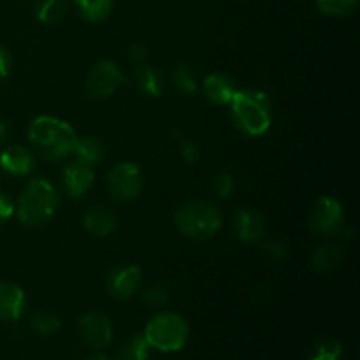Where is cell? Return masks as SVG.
I'll return each instance as SVG.
<instances>
[{"mask_svg": "<svg viewBox=\"0 0 360 360\" xmlns=\"http://www.w3.org/2000/svg\"><path fill=\"white\" fill-rule=\"evenodd\" d=\"M79 16L90 23H101L112 13L115 0H74Z\"/></svg>", "mask_w": 360, "mask_h": 360, "instance_id": "17", "label": "cell"}, {"mask_svg": "<svg viewBox=\"0 0 360 360\" xmlns=\"http://www.w3.org/2000/svg\"><path fill=\"white\" fill-rule=\"evenodd\" d=\"M260 243H262V248L266 250V253L276 257V259H283V257L287 255V250H285V246H281L280 243L267 241V239H262Z\"/></svg>", "mask_w": 360, "mask_h": 360, "instance_id": "32", "label": "cell"}, {"mask_svg": "<svg viewBox=\"0 0 360 360\" xmlns=\"http://www.w3.org/2000/svg\"><path fill=\"white\" fill-rule=\"evenodd\" d=\"M234 231L239 241L260 243L266 239L267 225L259 211L239 210L234 218Z\"/></svg>", "mask_w": 360, "mask_h": 360, "instance_id": "12", "label": "cell"}, {"mask_svg": "<svg viewBox=\"0 0 360 360\" xmlns=\"http://www.w3.org/2000/svg\"><path fill=\"white\" fill-rule=\"evenodd\" d=\"M63 188H65L67 195L72 199H81L90 192L95 181V171L91 165L83 164L79 160H74L63 169L62 174Z\"/></svg>", "mask_w": 360, "mask_h": 360, "instance_id": "11", "label": "cell"}, {"mask_svg": "<svg viewBox=\"0 0 360 360\" xmlns=\"http://www.w3.org/2000/svg\"><path fill=\"white\" fill-rule=\"evenodd\" d=\"M345 227L343 206L334 197H320L309 213V229L323 238H334Z\"/></svg>", "mask_w": 360, "mask_h": 360, "instance_id": "8", "label": "cell"}, {"mask_svg": "<svg viewBox=\"0 0 360 360\" xmlns=\"http://www.w3.org/2000/svg\"><path fill=\"white\" fill-rule=\"evenodd\" d=\"M108 292L116 301H127L137 292L141 285V269L137 266L123 264L108 274Z\"/></svg>", "mask_w": 360, "mask_h": 360, "instance_id": "10", "label": "cell"}, {"mask_svg": "<svg viewBox=\"0 0 360 360\" xmlns=\"http://www.w3.org/2000/svg\"><path fill=\"white\" fill-rule=\"evenodd\" d=\"M211 190L221 200H227L234 192V176L229 171H218L211 179Z\"/></svg>", "mask_w": 360, "mask_h": 360, "instance_id": "26", "label": "cell"}, {"mask_svg": "<svg viewBox=\"0 0 360 360\" xmlns=\"http://www.w3.org/2000/svg\"><path fill=\"white\" fill-rule=\"evenodd\" d=\"M81 341L91 350H102L112 341V323L101 311H88L77 322Z\"/></svg>", "mask_w": 360, "mask_h": 360, "instance_id": "9", "label": "cell"}, {"mask_svg": "<svg viewBox=\"0 0 360 360\" xmlns=\"http://www.w3.org/2000/svg\"><path fill=\"white\" fill-rule=\"evenodd\" d=\"M28 139L41 157L60 160L72 155L77 143L76 130L55 116H39L28 127Z\"/></svg>", "mask_w": 360, "mask_h": 360, "instance_id": "2", "label": "cell"}, {"mask_svg": "<svg viewBox=\"0 0 360 360\" xmlns=\"http://www.w3.org/2000/svg\"><path fill=\"white\" fill-rule=\"evenodd\" d=\"M174 221L181 236L193 241H206L220 231L221 213L213 202L190 200L176 211Z\"/></svg>", "mask_w": 360, "mask_h": 360, "instance_id": "4", "label": "cell"}, {"mask_svg": "<svg viewBox=\"0 0 360 360\" xmlns=\"http://www.w3.org/2000/svg\"><path fill=\"white\" fill-rule=\"evenodd\" d=\"M14 211H16V206L13 204V200H11L6 193L0 192V224L9 220L14 214Z\"/></svg>", "mask_w": 360, "mask_h": 360, "instance_id": "30", "label": "cell"}, {"mask_svg": "<svg viewBox=\"0 0 360 360\" xmlns=\"http://www.w3.org/2000/svg\"><path fill=\"white\" fill-rule=\"evenodd\" d=\"M136 83L148 97H158L162 94V77L151 65L141 63L136 70Z\"/></svg>", "mask_w": 360, "mask_h": 360, "instance_id": "22", "label": "cell"}, {"mask_svg": "<svg viewBox=\"0 0 360 360\" xmlns=\"http://www.w3.org/2000/svg\"><path fill=\"white\" fill-rule=\"evenodd\" d=\"M83 225L86 232H90L95 238H105L116 229V217L109 207L95 204L84 213Z\"/></svg>", "mask_w": 360, "mask_h": 360, "instance_id": "16", "label": "cell"}, {"mask_svg": "<svg viewBox=\"0 0 360 360\" xmlns=\"http://www.w3.org/2000/svg\"><path fill=\"white\" fill-rule=\"evenodd\" d=\"M69 4L67 0H39L35 6V16L41 23L55 25L65 18Z\"/></svg>", "mask_w": 360, "mask_h": 360, "instance_id": "19", "label": "cell"}, {"mask_svg": "<svg viewBox=\"0 0 360 360\" xmlns=\"http://www.w3.org/2000/svg\"><path fill=\"white\" fill-rule=\"evenodd\" d=\"M6 125H4V123H0V143H2L4 139H6Z\"/></svg>", "mask_w": 360, "mask_h": 360, "instance_id": "35", "label": "cell"}, {"mask_svg": "<svg viewBox=\"0 0 360 360\" xmlns=\"http://www.w3.org/2000/svg\"><path fill=\"white\" fill-rule=\"evenodd\" d=\"M229 109L234 127L245 136L260 137L271 129L273 111L266 91L257 88L238 90L229 104Z\"/></svg>", "mask_w": 360, "mask_h": 360, "instance_id": "1", "label": "cell"}, {"mask_svg": "<svg viewBox=\"0 0 360 360\" xmlns=\"http://www.w3.org/2000/svg\"><path fill=\"white\" fill-rule=\"evenodd\" d=\"M72 155L76 157V160L94 167V165H97L104 158V144L97 137H77V143L74 146Z\"/></svg>", "mask_w": 360, "mask_h": 360, "instance_id": "18", "label": "cell"}, {"mask_svg": "<svg viewBox=\"0 0 360 360\" xmlns=\"http://www.w3.org/2000/svg\"><path fill=\"white\" fill-rule=\"evenodd\" d=\"M171 81L174 90L183 95H193L197 91V88H199V81H197L195 74L185 63H179V65L174 67V70L171 74Z\"/></svg>", "mask_w": 360, "mask_h": 360, "instance_id": "23", "label": "cell"}, {"mask_svg": "<svg viewBox=\"0 0 360 360\" xmlns=\"http://www.w3.org/2000/svg\"><path fill=\"white\" fill-rule=\"evenodd\" d=\"M86 360H109L104 354H91Z\"/></svg>", "mask_w": 360, "mask_h": 360, "instance_id": "34", "label": "cell"}, {"mask_svg": "<svg viewBox=\"0 0 360 360\" xmlns=\"http://www.w3.org/2000/svg\"><path fill=\"white\" fill-rule=\"evenodd\" d=\"M35 167V158L20 144H11L0 153V169L11 176H28Z\"/></svg>", "mask_w": 360, "mask_h": 360, "instance_id": "14", "label": "cell"}, {"mask_svg": "<svg viewBox=\"0 0 360 360\" xmlns=\"http://www.w3.org/2000/svg\"><path fill=\"white\" fill-rule=\"evenodd\" d=\"M27 295L20 285L13 281H0V320L16 322L25 311Z\"/></svg>", "mask_w": 360, "mask_h": 360, "instance_id": "13", "label": "cell"}, {"mask_svg": "<svg viewBox=\"0 0 360 360\" xmlns=\"http://www.w3.org/2000/svg\"><path fill=\"white\" fill-rule=\"evenodd\" d=\"M127 83L125 74L112 60H102L88 72L86 94L94 101H105L112 97Z\"/></svg>", "mask_w": 360, "mask_h": 360, "instance_id": "7", "label": "cell"}, {"mask_svg": "<svg viewBox=\"0 0 360 360\" xmlns=\"http://www.w3.org/2000/svg\"><path fill=\"white\" fill-rule=\"evenodd\" d=\"M181 157L185 158V162L188 164H195L200 158V148L197 146L195 141L185 139L181 141Z\"/></svg>", "mask_w": 360, "mask_h": 360, "instance_id": "29", "label": "cell"}, {"mask_svg": "<svg viewBox=\"0 0 360 360\" xmlns=\"http://www.w3.org/2000/svg\"><path fill=\"white\" fill-rule=\"evenodd\" d=\"M109 193L118 202H130L143 193L144 176L132 162H122L109 171L105 179Z\"/></svg>", "mask_w": 360, "mask_h": 360, "instance_id": "6", "label": "cell"}, {"mask_svg": "<svg viewBox=\"0 0 360 360\" xmlns=\"http://www.w3.org/2000/svg\"><path fill=\"white\" fill-rule=\"evenodd\" d=\"M359 0H316V7L322 14L333 18L348 16L355 11Z\"/></svg>", "mask_w": 360, "mask_h": 360, "instance_id": "25", "label": "cell"}, {"mask_svg": "<svg viewBox=\"0 0 360 360\" xmlns=\"http://www.w3.org/2000/svg\"><path fill=\"white\" fill-rule=\"evenodd\" d=\"M129 58L132 60L134 63H143L148 56V49L144 48L141 42H134V44L129 46Z\"/></svg>", "mask_w": 360, "mask_h": 360, "instance_id": "31", "label": "cell"}, {"mask_svg": "<svg viewBox=\"0 0 360 360\" xmlns=\"http://www.w3.org/2000/svg\"><path fill=\"white\" fill-rule=\"evenodd\" d=\"M9 70H11V56L9 51L0 44V79L9 76Z\"/></svg>", "mask_w": 360, "mask_h": 360, "instance_id": "33", "label": "cell"}, {"mask_svg": "<svg viewBox=\"0 0 360 360\" xmlns=\"http://www.w3.org/2000/svg\"><path fill=\"white\" fill-rule=\"evenodd\" d=\"M58 192L46 179H32L21 192L14 213L27 227H41L55 217L58 210Z\"/></svg>", "mask_w": 360, "mask_h": 360, "instance_id": "3", "label": "cell"}, {"mask_svg": "<svg viewBox=\"0 0 360 360\" xmlns=\"http://www.w3.org/2000/svg\"><path fill=\"white\" fill-rule=\"evenodd\" d=\"M150 350L151 347L144 334H136L116 350V360H148Z\"/></svg>", "mask_w": 360, "mask_h": 360, "instance_id": "20", "label": "cell"}, {"mask_svg": "<svg viewBox=\"0 0 360 360\" xmlns=\"http://www.w3.org/2000/svg\"><path fill=\"white\" fill-rule=\"evenodd\" d=\"M341 262H343V253L334 245L322 246L311 257L313 267L316 271H322V273H333L341 266Z\"/></svg>", "mask_w": 360, "mask_h": 360, "instance_id": "21", "label": "cell"}, {"mask_svg": "<svg viewBox=\"0 0 360 360\" xmlns=\"http://www.w3.org/2000/svg\"><path fill=\"white\" fill-rule=\"evenodd\" d=\"M202 91L207 101L213 102V104L229 105L238 88H236L232 77H229L227 74L213 72L202 81Z\"/></svg>", "mask_w": 360, "mask_h": 360, "instance_id": "15", "label": "cell"}, {"mask_svg": "<svg viewBox=\"0 0 360 360\" xmlns=\"http://www.w3.org/2000/svg\"><path fill=\"white\" fill-rule=\"evenodd\" d=\"M144 338L151 348L158 352H179L188 341V323L181 315L172 311H160L148 322L144 329Z\"/></svg>", "mask_w": 360, "mask_h": 360, "instance_id": "5", "label": "cell"}, {"mask_svg": "<svg viewBox=\"0 0 360 360\" xmlns=\"http://www.w3.org/2000/svg\"><path fill=\"white\" fill-rule=\"evenodd\" d=\"M143 299L148 306H151V308H162V306H165L169 302V294L162 285L155 283L144 288Z\"/></svg>", "mask_w": 360, "mask_h": 360, "instance_id": "28", "label": "cell"}, {"mask_svg": "<svg viewBox=\"0 0 360 360\" xmlns=\"http://www.w3.org/2000/svg\"><path fill=\"white\" fill-rule=\"evenodd\" d=\"M62 327V320L56 313L42 309V311L35 313L30 320V329L39 336H53Z\"/></svg>", "mask_w": 360, "mask_h": 360, "instance_id": "24", "label": "cell"}, {"mask_svg": "<svg viewBox=\"0 0 360 360\" xmlns=\"http://www.w3.org/2000/svg\"><path fill=\"white\" fill-rule=\"evenodd\" d=\"M341 354H343V347H341L340 341L327 340L313 348L308 360H340Z\"/></svg>", "mask_w": 360, "mask_h": 360, "instance_id": "27", "label": "cell"}]
</instances>
